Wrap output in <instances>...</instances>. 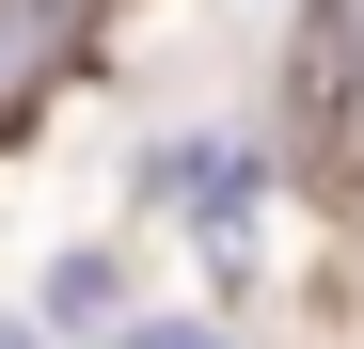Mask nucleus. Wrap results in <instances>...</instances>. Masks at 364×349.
I'll list each match as a JSON object with an SVG mask.
<instances>
[{
	"mask_svg": "<svg viewBox=\"0 0 364 349\" xmlns=\"http://www.w3.org/2000/svg\"><path fill=\"white\" fill-rule=\"evenodd\" d=\"M64 16H80V0H0V80H16V64H32V48H48V32H64Z\"/></svg>",
	"mask_w": 364,
	"mask_h": 349,
	"instance_id": "nucleus-1",
	"label": "nucleus"
},
{
	"mask_svg": "<svg viewBox=\"0 0 364 349\" xmlns=\"http://www.w3.org/2000/svg\"><path fill=\"white\" fill-rule=\"evenodd\" d=\"M127 349H222V333H191V318H174V333H127Z\"/></svg>",
	"mask_w": 364,
	"mask_h": 349,
	"instance_id": "nucleus-2",
	"label": "nucleus"
}]
</instances>
